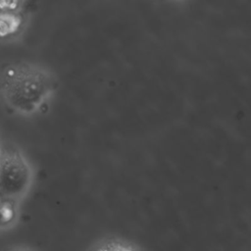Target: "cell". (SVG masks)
Returning <instances> with one entry per match:
<instances>
[{
  "mask_svg": "<svg viewBox=\"0 0 251 251\" xmlns=\"http://www.w3.org/2000/svg\"><path fill=\"white\" fill-rule=\"evenodd\" d=\"M92 251H140L135 245L121 238H106L97 243Z\"/></svg>",
  "mask_w": 251,
  "mask_h": 251,
  "instance_id": "obj_4",
  "label": "cell"
},
{
  "mask_svg": "<svg viewBox=\"0 0 251 251\" xmlns=\"http://www.w3.org/2000/svg\"><path fill=\"white\" fill-rule=\"evenodd\" d=\"M33 181V167L22 149L0 144V198L18 202L29 192Z\"/></svg>",
  "mask_w": 251,
  "mask_h": 251,
  "instance_id": "obj_2",
  "label": "cell"
},
{
  "mask_svg": "<svg viewBox=\"0 0 251 251\" xmlns=\"http://www.w3.org/2000/svg\"><path fill=\"white\" fill-rule=\"evenodd\" d=\"M25 25L22 11L0 12V39L12 38L18 34Z\"/></svg>",
  "mask_w": 251,
  "mask_h": 251,
  "instance_id": "obj_3",
  "label": "cell"
},
{
  "mask_svg": "<svg viewBox=\"0 0 251 251\" xmlns=\"http://www.w3.org/2000/svg\"><path fill=\"white\" fill-rule=\"evenodd\" d=\"M57 88L56 75L43 64L19 60L0 68V100L15 115H37L52 100Z\"/></svg>",
  "mask_w": 251,
  "mask_h": 251,
  "instance_id": "obj_1",
  "label": "cell"
},
{
  "mask_svg": "<svg viewBox=\"0 0 251 251\" xmlns=\"http://www.w3.org/2000/svg\"><path fill=\"white\" fill-rule=\"evenodd\" d=\"M24 2L22 1H0V12H18L22 11Z\"/></svg>",
  "mask_w": 251,
  "mask_h": 251,
  "instance_id": "obj_6",
  "label": "cell"
},
{
  "mask_svg": "<svg viewBox=\"0 0 251 251\" xmlns=\"http://www.w3.org/2000/svg\"><path fill=\"white\" fill-rule=\"evenodd\" d=\"M9 251H31V250H29L27 248H23V247H16V248H13Z\"/></svg>",
  "mask_w": 251,
  "mask_h": 251,
  "instance_id": "obj_7",
  "label": "cell"
},
{
  "mask_svg": "<svg viewBox=\"0 0 251 251\" xmlns=\"http://www.w3.org/2000/svg\"><path fill=\"white\" fill-rule=\"evenodd\" d=\"M17 203L11 199L0 198V227L12 225L18 214Z\"/></svg>",
  "mask_w": 251,
  "mask_h": 251,
  "instance_id": "obj_5",
  "label": "cell"
}]
</instances>
